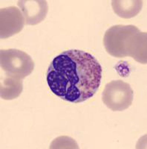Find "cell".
<instances>
[{"instance_id": "obj_1", "label": "cell", "mask_w": 147, "mask_h": 149, "mask_svg": "<svg viewBox=\"0 0 147 149\" xmlns=\"http://www.w3.org/2000/svg\"><path fill=\"white\" fill-rule=\"evenodd\" d=\"M103 69L91 54L71 49L56 56L47 71V83L54 95L71 103L93 97L100 86Z\"/></svg>"}, {"instance_id": "obj_2", "label": "cell", "mask_w": 147, "mask_h": 149, "mask_svg": "<svg viewBox=\"0 0 147 149\" xmlns=\"http://www.w3.org/2000/svg\"><path fill=\"white\" fill-rule=\"evenodd\" d=\"M0 63L6 75L19 80L28 76L34 69L32 58L26 52L15 49H2Z\"/></svg>"}, {"instance_id": "obj_3", "label": "cell", "mask_w": 147, "mask_h": 149, "mask_svg": "<svg viewBox=\"0 0 147 149\" xmlns=\"http://www.w3.org/2000/svg\"><path fill=\"white\" fill-rule=\"evenodd\" d=\"M140 31L132 25H117L109 28L103 37V44L110 55L117 58L127 57L126 51L132 36Z\"/></svg>"}, {"instance_id": "obj_4", "label": "cell", "mask_w": 147, "mask_h": 149, "mask_svg": "<svg viewBox=\"0 0 147 149\" xmlns=\"http://www.w3.org/2000/svg\"><path fill=\"white\" fill-rule=\"evenodd\" d=\"M134 92L128 83L121 80L112 81L107 84L103 92L102 100L112 111H123L132 105Z\"/></svg>"}, {"instance_id": "obj_5", "label": "cell", "mask_w": 147, "mask_h": 149, "mask_svg": "<svg viewBox=\"0 0 147 149\" xmlns=\"http://www.w3.org/2000/svg\"><path fill=\"white\" fill-rule=\"evenodd\" d=\"M26 24L22 11L15 6L0 10V37L6 39L19 33Z\"/></svg>"}, {"instance_id": "obj_6", "label": "cell", "mask_w": 147, "mask_h": 149, "mask_svg": "<svg viewBox=\"0 0 147 149\" xmlns=\"http://www.w3.org/2000/svg\"><path fill=\"white\" fill-rule=\"evenodd\" d=\"M18 6L26 19L27 25L34 26L42 22L46 18L48 11V5L46 1H18Z\"/></svg>"}, {"instance_id": "obj_7", "label": "cell", "mask_w": 147, "mask_h": 149, "mask_svg": "<svg viewBox=\"0 0 147 149\" xmlns=\"http://www.w3.org/2000/svg\"><path fill=\"white\" fill-rule=\"evenodd\" d=\"M146 36V32H141L140 31L132 36L127 47V56L142 64L147 63Z\"/></svg>"}, {"instance_id": "obj_8", "label": "cell", "mask_w": 147, "mask_h": 149, "mask_svg": "<svg viewBox=\"0 0 147 149\" xmlns=\"http://www.w3.org/2000/svg\"><path fill=\"white\" fill-rule=\"evenodd\" d=\"M112 5L114 12L117 16L129 19L139 14L142 8L143 2L140 0H113Z\"/></svg>"}, {"instance_id": "obj_9", "label": "cell", "mask_w": 147, "mask_h": 149, "mask_svg": "<svg viewBox=\"0 0 147 149\" xmlns=\"http://www.w3.org/2000/svg\"><path fill=\"white\" fill-rule=\"evenodd\" d=\"M22 80L6 75L1 82L0 94L4 100H13L18 98L22 92Z\"/></svg>"}]
</instances>
